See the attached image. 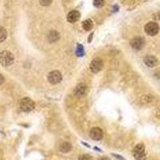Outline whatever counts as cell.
<instances>
[{
  "mask_svg": "<svg viewBox=\"0 0 160 160\" xmlns=\"http://www.w3.org/2000/svg\"><path fill=\"white\" fill-rule=\"evenodd\" d=\"M15 61V57L9 50H3L0 52V64L3 67L12 65Z\"/></svg>",
  "mask_w": 160,
  "mask_h": 160,
  "instance_id": "cell-1",
  "label": "cell"
},
{
  "mask_svg": "<svg viewBox=\"0 0 160 160\" xmlns=\"http://www.w3.org/2000/svg\"><path fill=\"white\" fill-rule=\"evenodd\" d=\"M133 156L136 160L146 159V149L145 146L143 143H139L135 146L132 151Z\"/></svg>",
  "mask_w": 160,
  "mask_h": 160,
  "instance_id": "cell-2",
  "label": "cell"
},
{
  "mask_svg": "<svg viewBox=\"0 0 160 160\" xmlns=\"http://www.w3.org/2000/svg\"><path fill=\"white\" fill-rule=\"evenodd\" d=\"M35 104L30 98H23L20 102V108L24 112H30L35 108Z\"/></svg>",
  "mask_w": 160,
  "mask_h": 160,
  "instance_id": "cell-3",
  "label": "cell"
},
{
  "mask_svg": "<svg viewBox=\"0 0 160 160\" xmlns=\"http://www.w3.org/2000/svg\"><path fill=\"white\" fill-rule=\"evenodd\" d=\"M145 32L150 36H155L159 33V26L158 25V23L155 22H150L146 24L144 27Z\"/></svg>",
  "mask_w": 160,
  "mask_h": 160,
  "instance_id": "cell-4",
  "label": "cell"
},
{
  "mask_svg": "<svg viewBox=\"0 0 160 160\" xmlns=\"http://www.w3.org/2000/svg\"><path fill=\"white\" fill-rule=\"evenodd\" d=\"M62 79H63V76L59 70H53L48 74L47 80L51 84H58L62 81Z\"/></svg>",
  "mask_w": 160,
  "mask_h": 160,
  "instance_id": "cell-5",
  "label": "cell"
},
{
  "mask_svg": "<svg viewBox=\"0 0 160 160\" xmlns=\"http://www.w3.org/2000/svg\"><path fill=\"white\" fill-rule=\"evenodd\" d=\"M103 61H102V59H99V58L93 59V61L90 64V70H91L93 73L99 72L100 70L103 69Z\"/></svg>",
  "mask_w": 160,
  "mask_h": 160,
  "instance_id": "cell-6",
  "label": "cell"
},
{
  "mask_svg": "<svg viewBox=\"0 0 160 160\" xmlns=\"http://www.w3.org/2000/svg\"><path fill=\"white\" fill-rule=\"evenodd\" d=\"M145 45V40L142 37H135L130 41V46L135 50H141Z\"/></svg>",
  "mask_w": 160,
  "mask_h": 160,
  "instance_id": "cell-7",
  "label": "cell"
},
{
  "mask_svg": "<svg viewBox=\"0 0 160 160\" xmlns=\"http://www.w3.org/2000/svg\"><path fill=\"white\" fill-rule=\"evenodd\" d=\"M88 92L87 87L84 83H80L75 87V95L76 97H83L84 95H86Z\"/></svg>",
  "mask_w": 160,
  "mask_h": 160,
  "instance_id": "cell-8",
  "label": "cell"
},
{
  "mask_svg": "<svg viewBox=\"0 0 160 160\" xmlns=\"http://www.w3.org/2000/svg\"><path fill=\"white\" fill-rule=\"evenodd\" d=\"M90 136L93 140H95V141L101 140L103 137V130L99 127H93L90 131Z\"/></svg>",
  "mask_w": 160,
  "mask_h": 160,
  "instance_id": "cell-9",
  "label": "cell"
},
{
  "mask_svg": "<svg viewBox=\"0 0 160 160\" xmlns=\"http://www.w3.org/2000/svg\"><path fill=\"white\" fill-rule=\"evenodd\" d=\"M80 18V13L78 10H71L68 13L67 16V19L69 23H74L77 22L78 20Z\"/></svg>",
  "mask_w": 160,
  "mask_h": 160,
  "instance_id": "cell-10",
  "label": "cell"
},
{
  "mask_svg": "<svg viewBox=\"0 0 160 160\" xmlns=\"http://www.w3.org/2000/svg\"><path fill=\"white\" fill-rule=\"evenodd\" d=\"M143 61L148 67H155L158 65V59L155 56H147Z\"/></svg>",
  "mask_w": 160,
  "mask_h": 160,
  "instance_id": "cell-11",
  "label": "cell"
},
{
  "mask_svg": "<svg viewBox=\"0 0 160 160\" xmlns=\"http://www.w3.org/2000/svg\"><path fill=\"white\" fill-rule=\"evenodd\" d=\"M48 41L50 43H55L57 42L58 40L60 39V35L59 33L57 32L56 30H51L50 31V33L48 34Z\"/></svg>",
  "mask_w": 160,
  "mask_h": 160,
  "instance_id": "cell-12",
  "label": "cell"
},
{
  "mask_svg": "<svg viewBox=\"0 0 160 160\" xmlns=\"http://www.w3.org/2000/svg\"><path fill=\"white\" fill-rule=\"evenodd\" d=\"M72 148V146L70 143H67V142H64L59 147V150L61 152L63 153H67L69 152Z\"/></svg>",
  "mask_w": 160,
  "mask_h": 160,
  "instance_id": "cell-13",
  "label": "cell"
},
{
  "mask_svg": "<svg viewBox=\"0 0 160 160\" xmlns=\"http://www.w3.org/2000/svg\"><path fill=\"white\" fill-rule=\"evenodd\" d=\"M82 26H83V28L86 31H89L94 27V23H93V21L91 19H87L85 21H83Z\"/></svg>",
  "mask_w": 160,
  "mask_h": 160,
  "instance_id": "cell-14",
  "label": "cell"
},
{
  "mask_svg": "<svg viewBox=\"0 0 160 160\" xmlns=\"http://www.w3.org/2000/svg\"><path fill=\"white\" fill-rule=\"evenodd\" d=\"M7 38V31L3 27L0 26V43L4 42Z\"/></svg>",
  "mask_w": 160,
  "mask_h": 160,
  "instance_id": "cell-15",
  "label": "cell"
},
{
  "mask_svg": "<svg viewBox=\"0 0 160 160\" xmlns=\"http://www.w3.org/2000/svg\"><path fill=\"white\" fill-rule=\"evenodd\" d=\"M104 3H105V1L104 0H94L93 1V4L95 6V7H102L104 6Z\"/></svg>",
  "mask_w": 160,
  "mask_h": 160,
  "instance_id": "cell-16",
  "label": "cell"
},
{
  "mask_svg": "<svg viewBox=\"0 0 160 160\" xmlns=\"http://www.w3.org/2000/svg\"><path fill=\"white\" fill-rule=\"evenodd\" d=\"M76 54L78 56H83L84 55V50H83V47L81 44H78L77 49H76Z\"/></svg>",
  "mask_w": 160,
  "mask_h": 160,
  "instance_id": "cell-17",
  "label": "cell"
},
{
  "mask_svg": "<svg viewBox=\"0 0 160 160\" xmlns=\"http://www.w3.org/2000/svg\"><path fill=\"white\" fill-rule=\"evenodd\" d=\"M39 3L43 7H47V6H50L52 3L53 0H39Z\"/></svg>",
  "mask_w": 160,
  "mask_h": 160,
  "instance_id": "cell-18",
  "label": "cell"
},
{
  "mask_svg": "<svg viewBox=\"0 0 160 160\" xmlns=\"http://www.w3.org/2000/svg\"><path fill=\"white\" fill-rule=\"evenodd\" d=\"M78 160H92V157L90 155L85 154V155H80Z\"/></svg>",
  "mask_w": 160,
  "mask_h": 160,
  "instance_id": "cell-19",
  "label": "cell"
},
{
  "mask_svg": "<svg viewBox=\"0 0 160 160\" xmlns=\"http://www.w3.org/2000/svg\"><path fill=\"white\" fill-rule=\"evenodd\" d=\"M4 81H5V79H4L3 75L0 74V85H1L2 83H4Z\"/></svg>",
  "mask_w": 160,
  "mask_h": 160,
  "instance_id": "cell-20",
  "label": "cell"
},
{
  "mask_svg": "<svg viewBox=\"0 0 160 160\" xmlns=\"http://www.w3.org/2000/svg\"><path fill=\"white\" fill-rule=\"evenodd\" d=\"M99 160H110V158L107 157V156H105V157L100 158V159Z\"/></svg>",
  "mask_w": 160,
  "mask_h": 160,
  "instance_id": "cell-21",
  "label": "cell"
},
{
  "mask_svg": "<svg viewBox=\"0 0 160 160\" xmlns=\"http://www.w3.org/2000/svg\"><path fill=\"white\" fill-rule=\"evenodd\" d=\"M113 155H114V156H115V157H116V158H118V159H121V160H125V159H123V158H121V156H120V155H114V154H113Z\"/></svg>",
  "mask_w": 160,
  "mask_h": 160,
  "instance_id": "cell-22",
  "label": "cell"
}]
</instances>
